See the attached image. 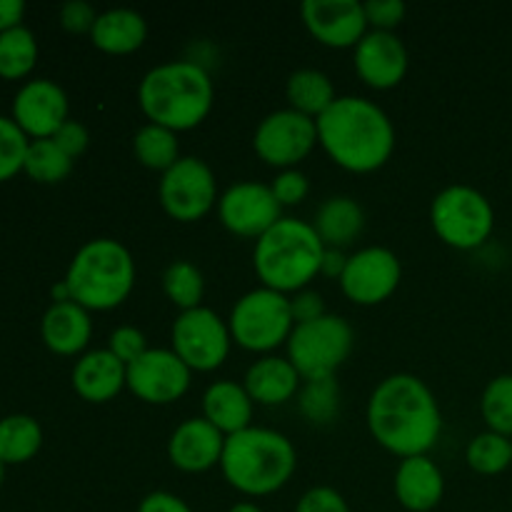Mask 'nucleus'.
<instances>
[{
    "label": "nucleus",
    "mask_w": 512,
    "mask_h": 512,
    "mask_svg": "<svg viewBox=\"0 0 512 512\" xmlns=\"http://www.w3.org/2000/svg\"><path fill=\"white\" fill-rule=\"evenodd\" d=\"M138 512H193L190 505L183 498L173 493H165V490H155V493L145 495L140 500Z\"/></svg>",
    "instance_id": "c03bdc74"
},
{
    "label": "nucleus",
    "mask_w": 512,
    "mask_h": 512,
    "mask_svg": "<svg viewBox=\"0 0 512 512\" xmlns=\"http://www.w3.org/2000/svg\"><path fill=\"white\" fill-rule=\"evenodd\" d=\"M70 300L80 308L113 310L128 300L135 288V260L123 243L113 238L88 240L73 255L65 273Z\"/></svg>",
    "instance_id": "423d86ee"
},
{
    "label": "nucleus",
    "mask_w": 512,
    "mask_h": 512,
    "mask_svg": "<svg viewBox=\"0 0 512 512\" xmlns=\"http://www.w3.org/2000/svg\"><path fill=\"white\" fill-rule=\"evenodd\" d=\"M403 278V265L390 248L370 245L348 255L340 290L355 305H380L398 290Z\"/></svg>",
    "instance_id": "ddd939ff"
},
{
    "label": "nucleus",
    "mask_w": 512,
    "mask_h": 512,
    "mask_svg": "<svg viewBox=\"0 0 512 512\" xmlns=\"http://www.w3.org/2000/svg\"><path fill=\"white\" fill-rule=\"evenodd\" d=\"M430 225L450 248L475 250L488 243L495 230L493 203L478 188L450 185L433 198Z\"/></svg>",
    "instance_id": "6e6552de"
},
{
    "label": "nucleus",
    "mask_w": 512,
    "mask_h": 512,
    "mask_svg": "<svg viewBox=\"0 0 512 512\" xmlns=\"http://www.w3.org/2000/svg\"><path fill=\"white\" fill-rule=\"evenodd\" d=\"M133 153L140 165L165 173L180 160L178 133L153 123L143 125L133 138Z\"/></svg>",
    "instance_id": "c85d7f7f"
},
{
    "label": "nucleus",
    "mask_w": 512,
    "mask_h": 512,
    "mask_svg": "<svg viewBox=\"0 0 512 512\" xmlns=\"http://www.w3.org/2000/svg\"><path fill=\"white\" fill-rule=\"evenodd\" d=\"M100 13H95V8L85 0H70L60 8V25H63L68 33L83 35L93 33V25L98 20Z\"/></svg>",
    "instance_id": "a19ab883"
},
{
    "label": "nucleus",
    "mask_w": 512,
    "mask_h": 512,
    "mask_svg": "<svg viewBox=\"0 0 512 512\" xmlns=\"http://www.w3.org/2000/svg\"><path fill=\"white\" fill-rule=\"evenodd\" d=\"M23 170L28 173L30 180L43 185L63 183L73 170V158L65 155L63 150L55 145L53 138L33 140L28 145V155H25Z\"/></svg>",
    "instance_id": "2f4dec72"
},
{
    "label": "nucleus",
    "mask_w": 512,
    "mask_h": 512,
    "mask_svg": "<svg viewBox=\"0 0 512 512\" xmlns=\"http://www.w3.org/2000/svg\"><path fill=\"white\" fill-rule=\"evenodd\" d=\"M325 245L313 223L283 218L255 240L253 265L263 288L278 293H300L320 275Z\"/></svg>",
    "instance_id": "39448f33"
},
{
    "label": "nucleus",
    "mask_w": 512,
    "mask_h": 512,
    "mask_svg": "<svg viewBox=\"0 0 512 512\" xmlns=\"http://www.w3.org/2000/svg\"><path fill=\"white\" fill-rule=\"evenodd\" d=\"M190 375L173 348H148L128 365V390L148 405H170L188 393Z\"/></svg>",
    "instance_id": "4468645a"
},
{
    "label": "nucleus",
    "mask_w": 512,
    "mask_h": 512,
    "mask_svg": "<svg viewBox=\"0 0 512 512\" xmlns=\"http://www.w3.org/2000/svg\"><path fill=\"white\" fill-rule=\"evenodd\" d=\"M158 200L165 213L178 223L203 220L218 205V183L208 163L200 158H180L165 170L158 183Z\"/></svg>",
    "instance_id": "9d476101"
},
{
    "label": "nucleus",
    "mask_w": 512,
    "mask_h": 512,
    "mask_svg": "<svg viewBox=\"0 0 512 512\" xmlns=\"http://www.w3.org/2000/svg\"><path fill=\"white\" fill-rule=\"evenodd\" d=\"M298 408L308 423L328 425L340 408V388L335 378L305 383V388L298 395Z\"/></svg>",
    "instance_id": "f704fd0d"
},
{
    "label": "nucleus",
    "mask_w": 512,
    "mask_h": 512,
    "mask_svg": "<svg viewBox=\"0 0 512 512\" xmlns=\"http://www.w3.org/2000/svg\"><path fill=\"white\" fill-rule=\"evenodd\" d=\"M315 145H318V123L293 108L265 115L253 138L258 158L280 170H290L303 163Z\"/></svg>",
    "instance_id": "f8f14e48"
},
{
    "label": "nucleus",
    "mask_w": 512,
    "mask_h": 512,
    "mask_svg": "<svg viewBox=\"0 0 512 512\" xmlns=\"http://www.w3.org/2000/svg\"><path fill=\"white\" fill-rule=\"evenodd\" d=\"M298 468V450L283 433L245 428L225 438L220 470L230 488L248 498H265L290 483Z\"/></svg>",
    "instance_id": "20e7f679"
},
{
    "label": "nucleus",
    "mask_w": 512,
    "mask_h": 512,
    "mask_svg": "<svg viewBox=\"0 0 512 512\" xmlns=\"http://www.w3.org/2000/svg\"><path fill=\"white\" fill-rule=\"evenodd\" d=\"M300 375L288 358L280 355H265L255 360L245 373V390L258 405H283L298 395Z\"/></svg>",
    "instance_id": "5701e85b"
},
{
    "label": "nucleus",
    "mask_w": 512,
    "mask_h": 512,
    "mask_svg": "<svg viewBox=\"0 0 512 512\" xmlns=\"http://www.w3.org/2000/svg\"><path fill=\"white\" fill-rule=\"evenodd\" d=\"M233 343L250 353H273L288 343L295 328L288 295L270 288H255L233 305L228 318Z\"/></svg>",
    "instance_id": "1a4fd4ad"
},
{
    "label": "nucleus",
    "mask_w": 512,
    "mask_h": 512,
    "mask_svg": "<svg viewBox=\"0 0 512 512\" xmlns=\"http://www.w3.org/2000/svg\"><path fill=\"white\" fill-rule=\"evenodd\" d=\"M3 478H5V465L0 463V485H3Z\"/></svg>",
    "instance_id": "09e8293b"
},
{
    "label": "nucleus",
    "mask_w": 512,
    "mask_h": 512,
    "mask_svg": "<svg viewBox=\"0 0 512 512\" xmlns=\"http://www.w3.org/2000/svg\"><path fill=\"white\" fill-rule=\"evenodd\" d=\"M163 293L175 308H180V313L200 308L205 295L203 273L190 260H173L163 270Z\"/></svg>",
    "instance_id": "7c9ffc66"
},
{
    "label": "nucleus",
    "mask_w": 512,
    "mask_h": 512,
    "mask_svg": "<svg viewBox=\"0 0 512 512\" xmlns=\"http://www.w3.org/2000/svg\"><path fill=\"white\" fill-rule=\"evenodd\" d=\"M43 428L30 415H8L0 420V463L20 465L38 455Z\"/></svg>",
    "instance_id": "cd10ccee"
},
{
    "label": "nucleus",
    "mask_w": 512,
    "mask_h": 512,
    "mask_svg": "<svg viewBox=\"0 0 512 512\" xmlns=\"http://www.w3.org/2000/svg\"><path fill=\"white\" fill-rule=\"evenodd\" d=\"M13 120L35 140L53 138L68 118V95L53 80H28L13 100Z\"/></svg>",
    "instance_id": "f3484780"
},
{
    "label": "nucleus",
    "mask_w": 512,
    "mask_h": 512,
    "mask_svg": "<svg viewBox=\"0 0 512 512\" xmlns=\"http://www.w3.org/2000/svg\"><path fill=\"white\" fill-rule=\"evenodd\" d=\"M345 265H348V255H345L343 250L325 248L323 265H320V275H325V278H338L340 280Z\"/></svg>",
    "instance_id": "49530a36"
},
{
    "label": "nucleus",
    "mask_w": 512,
    "mask_h": 512,
    "mask_svg": "<svg viewBox=\"0 0 512 512\" xmlns=\"http://www.w3.org/2000/svg\"><path fill=\"white\" fill-rule=\"evenodd\" d=\"M225 435L205 418H188L168 440V460L183 473H205L220 465Z\"/></svg>",
    "instance_id": "6ab92c4d"
},
{
    "label": "nucleus",
    "mask_w": 512,
    "mask_h": 512,
    "mask_svg": "<svg viewBox=\"0 0 512 512\" xmlns=\"http://www.w3.org/2000/svg\"><path fill=\"white\" fill-rule=\"evenodd\" d=\"M230 343L228 323L205 305L185 310L173 323V353L198 373L218 370L228 360Z\"/></svg>",
    "instance_id": "9b49d317"
},
{
    "label": "nucleus",
    "mask_w": 512,
    "mask_h": 512,
    "mask_svg": "<svg viewBox=\"0 0 512 512\" xmlns=\"http://www.w3.org/2000/svg\"><path fill=\"white\" fill-rule=\"evenodd\" d=\"M445 495L443 470L428 455L405 458L395 473V498L410 512H430Z\"/></svg>",
    "instance_id": "412c9836"
},
{
    "label": "nucleus",
    "mask_w": 512,
    "mask_h": 512,
    "mask_svg": "<svg viewBox=\"0 0 512 512\" xmlns=\"http://www.w3.org/2000/svg\"><path fill=\"white\" fill-rule=\"evenodd\" d=\"M365 418L380 448L403 460L428 455L443 433V415L433 390L410 373L380 380L368 400Z\"/></svg>",
    "instance_id": "f257e3e1"
},
{
    "label": "nucleus",
    "mask_w": 512,
    "mask_h": 512,
    "mask_svg": "<svg viewBox=\"0 0 512 512\" xmlns=\"http://www.w3.org/2000/svg\"><path fill=\"white\" fill-rule=\"evenodd\" d=\"M470 470L478 475H500L512 468V438L485 430L475 435L465 450Z\"/></svg>",
    "instance_id": "473e14b6"
},
{
    "label": "nucleus",
    "mask_w": 512,
    "mask_h": 512,
    "mask_svg": "<svg viewBox=\"0 0 512 512\" xmlns=\"http://www.w3.org/2000/svg\"><path fill=\"white\" fill-rule=\"evenodd\" d=\"M408 60V48L403 40L385 30H368L355 45V70L360 80L375 90H390L403 83Z\"/></svg>",
    "instance_id": "a211bd4d"
},
{
    "label": "nucleus",
    "mask_w": 512,
    "mask_h": 512,
    "mask_svg": "<svg viewBox=\"0 0 512 512\" xmlns=\"http://www.w3.org/2000/svg\"><path fill=\"white\" fill-rule=\"evenodd\" d=\"M313 228L325 248L343 250L363 233L365 213L358 200L348 198V195H333L315 210Z\"/></svg>",
    "instance_id": "a878e982"
},
{
    "label": "nucleus",
    "mask_w": 512,
    "mask_h": 512,
    "mask_svg": "<svg viewBox=\"0 0 512 512\" xmlns=\"http://www.w3.org/2000/svg\"><path fill=\"white\" fill-rule=\"evenodd\" d=\"M303 23L325 48H355L368 33L365 8L358 0H305Z\"/></svg>",
    "instance_id": "dca6fc26"
},
{
    "label": "nucleus",
    "mask_w": 512,
    "mask_h": 512,
    "mask_svg": "<svg viewBox=\"0 0 512 512\" xmlns=\"http://www.w3.org/2000/svg\"><path fill=\"white\" fill-rule=\"evenodd\" d=\"M228 512H263V510H260L255 503H248V500H245V503H235Z\"/></svg>",
    "instance_id": "de8ad7c7"
},
{
    "label": "nucleus",
    "mask_w": 512,
    "mask_h": 512,
    "mask_svg": "<svg viewBox=\"0 0 512 512\" xmlns=\"http://www.w3.org/2000/svg\"><path fill=\"white\" fill-rule=\"evenodd\" d=\"M128 388V365L108 348L80 355L73 368V390L85 403H110Z\"/></svg>",
    "instance_id": "aec40b11"
},
{
    "label": "nucleus",
    "mask_w": 512,
    "mask_h": 512,
    "mask_svg": "<svg viewBox=\"0 0 512 512\" xmlns=\"http://www.w3.org/2000/svg\"><path fill=\"white\" fill-rule=\"evenodd\" d=\"M318 143L348 173H375L395 150V125L378 103L340 95L318 120Z\"/></svg>",
    "instance_id": "f03ea898"
},
{
    "label": "nucleus",
    "mask_w": 512,
    "mask_h": 512,
    "mask_svg": "<svg viewBox=\"0 0 512 512\" xmlns=\"http://www.w3.org/2000/svg\"><path fill=\"white\" fill-rule=\"evenodd\" d=\"M288 360L305 383L335 378V370L350 358L355 333L340 315L325 313L313 323L295 325L288 338Z\"/></svg>",
    "instance_id": "0eeeda50"
},
{
    "label": "nucleus",
    "mask_w": 512,
    "mask_h": 512,
    "mask_svg": "<svg viewBox=\"0 0 512 512\" xmlns=\"http://www.w3.org/2000/svg\"><path fill=\"white\" fill-rule=\"evenodd\" d=\"M363 8L368 25H373V30H385V33H393V28H398L408 13L403 0H370V3H363Z\"/></svg>",
    "instance_id": "58836bf2"
},
{
    "label": "nucleus",
    "mask_w": 512,
    "mask_h": 512,
    "mask_svg": "<svg viewBox=\"0 0 512 512\" xmlns=\"http://www.w3.org/2000/svg\"><path fill=\"white\" fill-rule=\"evenodd\" d=\"M480 415L493 433L512 438V375H498L490 380L480 398Z\"/></svg>",
    "instance_id": "72a5a7b5"
},
{
    "label": "nucleus",
    "mask_w": 512,
    "mask_h": 512,
    "mask_svg": "<svg viewBox=\"0 0 512 512\" xmlns=\"http://www.w3.org/2000/svg\"><path fill=\"white\" fill-rule=\"evenodd\" d=\"M285 95H288L290 108L313 120H318L338 100L333 80L315 68L295 70L285 85Z\"/></svg>",
    "instance_id": "bb28decb"
},
{
    "label": "nucleus",
    "mask_w": 512,
    "mask_h": 512,
    "mask_svg": "<svg viewBox=\"0 0 512 512\" xmlns=\"http://www.w3.org/2000/svg\"><path fill=\"white\" fill-rule=\"evenodd\" d=\"M28 145V135L18 128V123L0 115V183L15 178L23 170Z\"/></svg>",
    "instance_id": "c9c22d12"
},
{
    "label": "nucleus",
    "mask_w": 512,
    "mask_h": 512,
    "mask_svg": "<svg viewBox=\"0 0 512 512\" xmlns=\"http://www.w3.org/2000/svg\"><path fill=\"white\" fill-rule=\"evenodd\" d=\"M25 15L23 0H0V33L10 28H18Z\"/></svg>",
    "instance_id": "a18cd8bd"
},
{
    "label": "nucleus",
    "mask_w": 512,
    "mask_h": 512,
    "mask_svg": "<svg viewBox=\"0 0 512 512\" xmlns=\"http://www.w3.org/2000/svg\"><path fill=\"white\" fill-rule=\"evenodd\" d=\"M213 100V78L193 60L155 65L138 85V103L145 118L173 133L198 128L213 110Z\"/></svg>",
    "instance_id": "7ed1b4c3"
},
{
    "label": "nucleus",
    "mask_w": 512,
    "mask_h": 512,
    "mask_svg": "<svg viewBox=\"0 0 512 512\" xmlns=\"http://www.w3.org/2000/svg\"><path fill=\"white\" fill-rule=\"evenodd\" d=\"M253 408L255 403L245 385L233 383V380H218V383L208 385V390L203 393V418L213 428H218L225 438L250 428Z\"/></svg>",
    "instance_id": "b1692460"
},
{
    "label": "nucleus",
    "mask_w": 512,
    "mask_h": 512,
    "mask_svg": "<svg viewBox=\"0 0 512 512\" xmlns=\"http://www.w3.org/2000/svg\"><path fill=\"white\" fill-rule=\"evenodd\" d=\"M218 218L225 230L238 238H263L278 220H283V208L275 200L270 185L235 183L220 195Z\"/></svg>",
    "instance_id": "2eb2a0df"
},
{
    "label": "nucleus",
    "mask_w": 512,
    "mask_h": 512,
    "mask_svg": "<svg viewBox=\"0 0 512 512\" xmlns=\"http://www.w3.org/2000/svg\"><path fill=\"white\" fill-rule=\"evenodd\" d=\"M38 63V43L28 28L18 25L0 33V78L20 80Z\"/></svg>",
    "instance_id": "c756f323"
},
{
    "label": "nucleus",
    "mask_w": 512,
    "mask_h": 512,
    "mask_svg": "<svg viewBox=\"0 0 512 512\" xmlns=\"http://www.w3.org/2000/svg\"><path fill=\"white\" fill-rule=\"evenodd\" d=\"M295 512H350V508L338 490L328 488V485H318V488H310L298 500Z\"/></svg>",
    "instance_id": "ea45409f"
},
{
    "label": "nucleus",
    "mask_w": 512,
    "mask_h": 512,
    "mask_svg": "<svg viewBox=\"0 0 512 512\" xmlns=\"http://www.w3.org/2000/svg\"><path fill=\"white\" fill-rule=\"evenodd\" d=\"M290 310H293V320L295 325L303 323H313V320L323 318L325 315V303L323 295L315 293V290H300L290 298Z\"/></svg>",
    "instance_id": "37998d69"
},
{
    "label": "nucleus",
    "mask_w": 512,
    "mask_h": 512,
    "mask_svg": "<svg viewBox=\"0 0 512 512\" xmlns=\"http://www.w3.org/2000/svg\"><path fill=\"white\" fill-rule=\"evenodd\" d=\"M270 190H273L280 208H285V205H300L310 193L308 175L300 173L298 168L280 170V173L275 175L273 183H270Z\"/></svg>",
    "instance_id": "e433bc0d"
},
{
    "label": "nucleus",
    "mask_w": 512,
    "mask_h": 512,
    "mask_svg": "<svg viewBox=\"0 0 512 512\" xmlns=\"http://www.w3.org/2000/svg\"><path fill=\"white\" fill-rule=\"evenodd\" d=\"M40 335L55 355H78L88 348L93 323L88 310L78 303H53L40 320Z\"/></svg>",
    "instance_id": "4be33fe9"
},
{
    "label": "nucleus",
    "mask_w": 512,
    "mask_h": 512,
    "mask_svg": "<svg viewBox=\"0 0 512 512\" xmlns=\"http://www.w3.org/2000/svg\"><path fill=\"white\" fill-rule=\"evenodd\" d=\"M148 38V23L138 10L113 8L98 15L90 40L98 50L108 55H130L143 48Z\"/></svg>",
    "instance_id": "393cba45"
},
{
    "label": "nucleus",
    "mask_w": 512,
    "mask_h": 512,
    "mask_svg": "<svg viewBox=\"0 0 512 512\" xmlns=\"http://www.w3.org/2000/svg\"><path fill=\"white\" fill-rule=\"evenodd\" d=\"M53 140L65 155H70V158L75 160L78 155H83L85 150H88L90 135H88V130H85L83 123H78V120H65L63 128L53 135Z\"/></svg>",
    "instance_id": "79ce46f5"
},
{
    "label": "nucleus",
    "mask_w": 512,
    "mask_h": 512,
    "mask_svg": "<svg viewBox=\"0 0 512 512\" xmlns=\"http://www.w3.org/2000/svg\"><path fill=\"white\" fill-rule=\"evenodd\" d=\"M108 350L120 360V363L130 365L133 360H138L145 350H148V343H145V335L140 333L138 328H133V325H123V328L110 333Z\"/></svg>",
    "instance_id": "4c0bfd02"
}]
</instances>
